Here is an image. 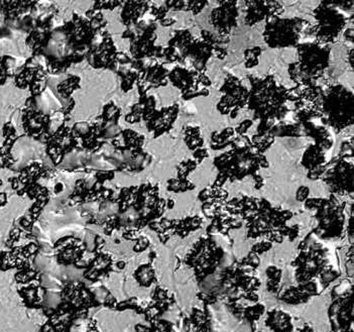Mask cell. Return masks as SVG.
Segmentation results:
<instances>
[{"instance_id": "obj_1", "label": "cell", "mask_w": 354, "mask_h": 332, "mask_svg": "<svg viewBox=\"0 0 354 332\" xmlns=\"http://www.w3.org/2000/svg\"><path fill=\"white\" fill-rule=\"evenodd\" d=\"M252 88L248 96V109L254 111V120L261 122H276L285 118L289 109L286 101L289 100V89L277 85L274 76L265 78L248 76Z\"/></svg>"}, {"instance_id": "obj_2", "label": "cell", "mask_w": 354, "mask_h": 332, "mask_svg": "<svg viewBox=\"0 0 354 332\" xmlns=\"http://www.w3.org/2000/svg\"><path fill=\"white\" fill-rule=\"evenodd\" d=\"M214 165L219 171L214 186L222 187L227 180L232 183L252 176L256 188L261 189L263 179L257 175L261 168H269L270 164L263 154L257 153L254 147L246 149H232L215 158Z\"/></svg>"}, {"instance_id": "obj_3", "label": "cell", "mask_w": 354, "mask_h": 332, "mask_svg": "<svg viewBox=\"0 0 354 332\" xmlns=\"http://www.w3.org/2000/svg\"><path fill=\"white\" fill-rule=\"evenodd\" d=\"M298 62L290 64L289 74L297 86H317L318 81L324 78V72L329 67L330 48L317 42L297 46Z\"/></svg>"}, {"instance_id": "obj_4", "label": "cell", "mask_w": 354, "mask_h": 332, "mask_svg": "<svg viewBox=\"0 0 354 332\" xmlns=\"http://www.w3.org/2000/svg\"><path fill=\"white\" fill-rule=\"evenodd\" d=\"M353 92L343 85H330L321 99V122L342 131L353 124Z\"/></svg>"}, {"instance_id": "obj_5", "label": "cell", "mask_w": 354, "mask_h": 332, "mask_svg": "<svg viewBox=\"0 0 354 332\" xmlns=\"http://www.w3.org/2000/svg\"><path fill=\"white\" fill-rule=\"evenodd\" d=\"M310 23L305 19H281L272 17L268 19L263 32V39L270 48L297 47Z\"/></svg>"}, {"instance_id": "obj_6", "label": "cell", "mask_w": 354, "mask_h": 332, "mask_svg": "<svg viewBox=\"0 0 354 332\" xmlns=\"http://www.w3.org/2000/svg\"><path fill=\"white\" fill-rule=\"evenodd\" d=\"M343 2L324 1L314 10V17L318 21L315 25L316 42L329 46L334 43L348 23V17L340 10Z\"/></svg>"}, {"instance_id": "obj_7", "label": "cell", "mask_w": 354, "mask_h": 332, "mask_svg": "<svg viewBox=\"0 0 354 332\" xmlns=\"http://www.w3.org/2000/svg\"><path fill=\"white\" fill-rule=\"evenodd\" d=\"M220 91L223 95L220 98L217 109L222 116L230 114V118L234 120L239 109L248 104L250 90L243 86L241 81L234 75L228 74Z\"/></svg>"}, {"instance_id": "obj_8", "label": "cell", "mask_w": 354, "mask_h": 332, "mask_svg": "<svg viewBox=\"0 0 354 332\" xmlns=\"http://www.w3.org/2000/svg\"><path fill=\"white\" fill-rule=\"evenodd\" d=\"M336 162H331V168L327 169L322 180L334 192L348 194L353 192V165L339 157Z\"/></svg>"}, {"instance_id": "obj_9", "label": "cell", "mask_w": 354, "mask_h": 332, "mask_svg": "<svg viewBox=\"0 0 354 332\" xmlns=\"http://www.w3.org/2000/svg\"><path fill=\"white\" fill-rule=\"evenodd\" d=\"M219 4L211 12L210 23L218 30L219 36H230L232 28L237 26V1H219Z\"/></svg>"}, {"instance_id": "obj_10", "label": "cell", "mask_w": 354, "mask_h": 332, "mask_svg": "<svg viewBox=\"0 0 354 332\" xmlns=\"http://www.w3.org/2000/svg\"><path fill=\"white\" fill-rule=\"evenodd\" d=\"M245 24L252 26L261 23L263 19H270L272 17H280L283 15V4L279 1H246Z\"/></svg>"}, {"instance_id": "obj_11", "label": "cell", "mask_w": 354, "mask_h": 332, "mask_svg": "<svg viewBox=\"0 0 354 332\" xmlns=\"http://www.w3.org/2000/svg\"><path fill=\"white\" fill-rule=\"evenodd\" d=\"M214 46L203 39H194L191 43L187 50L186 57L189 55L192 58L196 72L205 73L206 65L209 59L214 54Z\"/></svg>"}, {"instance_id": "obj_12", "label": "cell", "mask_w": 354, "mask_h": 332, "mask_svg": "<svg viewBox=\"0 0 354 332\" xmlns=\"http://www.w3.org/2000/svg\"><path fill=\"white\" fill-rule=\"evenodd\" d=\"M325 151H326L316 145H310L309 148L306 149L304 156H303V166L308 169L309 172L315 170L319 167L324 166L327 164Z\"/></svg>"}, {"instance_id": "obj_13", "label": "cell", "mask_w": 354, "mask_h": 332, "mask_svg": "<svg viewBox=\"0 0 354 332\" xmlns=\"http://www.w3.org/2000/svg\"><path fill=\"white\" fill-rule=\"evenodd\" d=\"M234 129L227 127L222 131L221 133H213L211 135L210 148L214 151H221L226 149V147L230 146V142L234 136Z\"/></svg>"}, {"instance_id": "obj_14", "label": "cell", "mask_w": 354, "mask_h": 332, "mask_svg": "<svg viewBox=\"0 0 354 332\" xmlns=\"http://www.w3.org/2000/svg\"><path fill=\"white\" fill-rule=\"evenodd\" d=\"M185 140H186L189 149H192V151L202 148L204 145V140L203 138H201V129H200V127H187L186 133H185Z\"/></svg>"}, {"instance_id": "obj_15", "label": "cell", "mask_w": 354, "mask_h": 332, "mask_svg": "<svg viewBox=\"0 0 354 332\" xmlns=\"http://www.w3.org/2000/svg\"><path fill=\"white\" fill-rule=\"evenodd\" d=\"M252 145L257 153L263 154L267 151L274 142V138L269 133L265 135H256L252 138Z\"/></svg>"}, {"instance_id": "obj_16", "label": "cell", "mask_w": 354, "mask_h": 332, "mask_svg": "<svg viewBox=\"0 0 354 332\" xmlns=\"http://www.w3.org/2000/svg\"><path fill=\"white\" fill-rule=\"evenodd\" d=\"M261 49L259 47L252 48L246 50L245 52V67L254 68L259 65V57L261 55Z\"/></svg>"}, {"instance_id": "obj_17", "label": "cell", "mask_w": 354, "mask_h": 332, "mask_svg": "<svg viewBox=\"0 0 354 332\" xmlns=\"http://www.w3.org/2000/svg\"><path fill=\"white\" fill-rule=\"evenodd\" d=\"M252 123L254 122L250 120H243L236 129H234L235 133H237V136H245L246 131L252 127Z\"/></svg>"}, {"instance_id": "obj_18", "label": "cell", "mask_w": 354, "mask_h": 332, "mask_svg": "<svg viewBox=\"0 0 354 332\" xmlns=\"http://www.w3.org/2000/svg\"><path fill=\"white\" fill-rule=\"evenodd\" d=\"M193 156H194L196 163H197V164H200V163H201L202 160L209 157V154L207 149L204 148H200L194 151V154H193Z\"/></svg>"}, {"instance_id": "obj_19", "label": "cell", "mask_w": 354, "mask_h": 332, "mask_svg": "<svg viewBox=\"0 0 354 332\" xmlns=\"http://www.w3.org/2000/svg\"><path fill=\"white\" fill-rule=\"evenodd\" d=\"M308 194H309V189L304 186L300 187L298 192H297V199H298L299 201H304L306 198L308 197Z\"/></svg>"}, {"instance_id": "obj_20", "label": "cell", "mask_w": 354, "mask_h": 332, "mask_svg": "<svg viewBox=\"0 0 354 332\" xmlns=\"http://www.w3.org/2000/svg\"><path fill=\"white\" fill-rule=\"evenodd\" d=\"M345 39L347 41H351V43H353V28H347L346 32L344 34Z\"/></svg>"}]
</instances>
